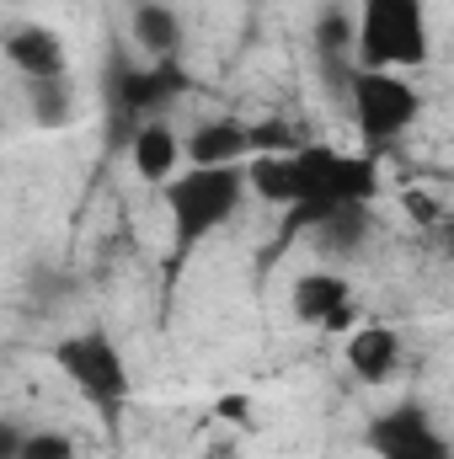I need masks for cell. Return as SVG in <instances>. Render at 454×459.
<instances>
[{"instance_id":"obj_11","label":"cell","mask_w":454,"mask_h":459,"mask_svg":"<svg viewBox=\"0 0 454 459\" xmlns=\"http://www.w3.org/2000/svg\"><path fill=\"white\" fill-rule=\"evenodd\" d=\"M347 368H353V379L358 385H390L396 379V368H401V337L390 332V326H380V321H369V326H358L353 337H347Z\"/></svg>"},{"instance_id":"obj_10","label":"cell","mask_w":454,"mask_h":459,"mask_svg":"<svg viewBox=\"0 0 454 459\" xmlns=\"http://www.w3.org/2000/svg\"><path fill=\"white\" fill-rule=\"evenodd\" d=\"M128 160H134L139 182L166 187V182L177 177V166H182V139L171 134L166 117H150V123H139V128L128 134Z\"/></svg>"},{"instance_id":"obj_15","label":"cell","mask_w":454,"mask_h":459,"mask_svg":"<svg viewBox=\"0 0 454 459\" xmlns=\"http://www.w3.org/2000/svg\"><path fill=\"white\" fill-rule=\"evenodd\" d=\"M27 108L38 117V128H65V123H75V81H70V75L27 81Z\"/></svg>"},{"instance_id":"obj_19","label":"cell","mask_w":454,"mask_h":459,"mask_svg":"<svg viewBox=\"0 0 454 459\" xmlns=\"http://www.w3.org/2000/svg\"><path fill=\"white\" fill-rule=\"evenodd\" d=\"M220 411H225V417H246V401H240V395H225Z\"/></svg>"},{"instance_id":"obj_16","label":"cell","mask_w":454,"mask_h":459,"mask_svg":"<svg viewBox=\"0 0 454 459\" xmlns=\"http://www.w3.org/2000/svg\"><path fill=\"white\" fill-rule=\"evenodd\" d=\"M316 48H321V59H347L353 54V16L347 11H327L316 22Z\"/></svg>"},{"instance_id":"obj_7","label":"cell","mask_w":454,"mask_h":459,"mask_svg":"<svg viewBox=\"0 0 454 459\" xmlns=\"http://www.w3.org/2000/svg\"><path fill=\"white\" fill-rule=\"evenodd\" d=\"M369 449L380 459H454L444 428L433 422L428 406L406 401V406H390L369 422Z\"/></svg>"},{"instance_id":"obj_1","label":"cell","mask_w":454,"mask_h":459,"mask_svg":"<svg viewBox=\"0 0 454 459\" xmlns=\"http://www.w3.org/2000/svg\"><path fill=\"white\" fill-rule=\"evenodd\" d=\"M289 171H294V204H289V230H305L310 220L347 209V204H369L380 193V166L374 155H342L332 144H294L289 150Z\"/></svg>"},{"instance_id":"obj_3","label":"cell","mask_w":454,"mask_h":459,"mask_svg":"<svg viewBox=\"0 0 454 459\" xmlns=\"http://www.w3.org/2000/svg\"><path fill=\"white\" fill-rule=\"evenodd\" d=\"M246 198L240 166H188L166 182V214L177 230V256H188L198 240H209Z\"/></svg>"},{"instance_id":"obj_2","label":"cell","mask_w":454,"mask_h":459,"mask_svg":"<svg viewBox=\"0 0 454 459\" xmlns=\"http://www.w3.org/2000/svg\"><path fill=\"white\" fill-rule=\"evenodd\" d=\"M347 59L358 70H423L433 59L428 0H358Z\"/></svg>"},{"instance_id":"obj_8","label":"cell","mask_w":454,"mask_h":459,"mask_svg":"<svg viewBox=\"0 0 454 459\" xmlns=\"http://www.w3.org/2000/svg\"><path fill=\"white\" fill-rule=\"evenodd\" d=\"M289 305H294V321L300 326H316V332H342L353 326V283L342 278L337 267H310L294 278L289 289Z\"/></svg>"},{"instance_id":"obj_4","label":"cell","mask_w":454,"mask_h":459,"mask_svg":"<svg viewBox=\"0 0 454 459\" xmlns=\"http://www.w3.org/2000/svg\"><path fill=\"white\" fill-rule=\"evenodd\" d=\"M347 108H353L358 139L369 150H385L417 123L423 91L406 75H396V70H358V65H347Z\"/></svg>"},{"instance_id":"obj_18","label":"cell","mask_w":454,"mask_h":459,"mask_svg":"<svg viewBox=\"0 0 454 459\" xmlns=\"http://www.w3.org/2000/svg\"><path fill=\"white\" fill-rule=\"evenodd\" d=\"M16 438H22V428L0 422V459H11V455H16Z\"/></svg>"},{"instance_id":"obj_6","label":"cell","mask_w":454,"mask_h":459,"mask_svg":"<svg viewBox=\"0 0 454 459\" xmlns=\"http://www.w3.org/2000/svg\"><path fill=\"white\" fill-rule=\"evenodd\" d=\"M54 363H59V374L113 422L118 411L128 406V363H123V352L108 332H70L65 342H54Z\"/></svg>"},{"instance_id":"obj_13","label":"cell","mask_w":454,"mask_h":459,"mask_svg":"<svg viewBox=\"0 0 454 459\" xmlns=\"http://www.w3.org/2000/svg\"><path fill=\"white\" fill-rule=\"evenodd\" d=\"M134 48L144 59H177L182 54V16L166 0H139L134 5Z\"/></svg>"},{"instance_id":"obj_17","label":"cell","mask_w":454,"mask_h":459,"mask_svg":"<svg viewBox=\"0 0 454 459\" xmlns=\"http://www.w3.org/2000/svg\"><path fill=\"white\" fill-rule=\"evenodd\" d=\"M11 459H75V444H70V433H22L16 438V455Z\"/></svg>"},{"instance_id":"obj_12","label":"cell","mask_w":454,"mask_h":459,"mask_svg":"<svg viewBox=\"0 0 454 459\" xmlns=\"http://www.w3.org/2000/svg\"><path fill=\"white\" fill-rule=\"evenodd\" d=\"M182 155L193 166H240L251 155V139H246V123L235 117H209L198 123L188 139H182Z\"/></svg>"},{"instance_id":"obj_9","label":"cell","mask_w":454,"mask_h":459,"mask_svg":"<svg viewBox=\"0 0 454 459\" xmlns=\"http://www.w3.org/2000/svg\"><path fill=\"white\" fill-rule=\"evenodd\" d=\"M5 59L22 81H54V75H70V54H65V38L43 22H16L5 27Z\"/></svg>"},{"instance_id":"obj_5","label":"cell","mask_w":454,"mask_h":459,"mask_svg":"<svg viewBox=\"0 0 454 459\" xmlns=\"http://www.w3.org/2000/svg\"><path fill=\"white\" fill-rule=\"evenodd\" d=\"M193 86L198 81L182 70V59H118L108 70V113L118 117L123 134H134L139 123L177 108Z\"/></svg>"},{"instance_id":"obj_14","label":"cell","mask_w":454,"mask_h":459,"mask_svg":"<svg viewBox=\"0 0 454 459\" xmlns=\"http://www.w3.org/2000/svg\"><path fill=\"white\" fill-rule=\"evenodd\" d=\"M305 230H316V240H321V251H327V256H353V251L369 240V204L332 209V214L310 220Z\"/></svg>"}]
</instances>
